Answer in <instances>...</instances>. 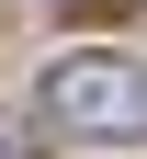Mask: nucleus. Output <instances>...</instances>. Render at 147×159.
Returning <instances> with one entry per match:
<instances>
[{
	"label": "nucleus",
	"instance_id": "f03ea898",
	"mask_svg": "<svg viewBox=\"0 0 147 159\" xmlns=\"http://www.w3.org/2000/svg\"><path fill=\"white\" fill-rule=\"evenodd\" d=\"M0 159H34V136H23V125H0Z\"/></svg>",
	"mask_w": 147,
	"mask_h": 159
},
{
	"label": "nucleus",
	"instance_id": "f257e3e1",
	"mask_svg": "<svg viewBox=\"0 0 147 159\" xmlns=\"http://www.w3.org/2000/svg\"><path fill=\"white\" fill-rule=\"evenodd\" d=\"M45 125L91 136V148H136L147 136V68L136 57H57L45 68Z\"/></svg>",
	"mask_w": 147,
	"mask_h": 159
}]
</instances>
